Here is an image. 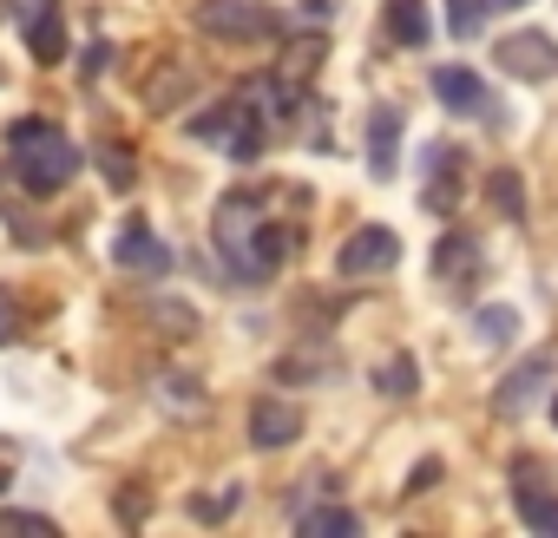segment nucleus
<instances>
[{
  "mask_svg": "<svg viewBox=\"0 0 558 538\" xmlns=\"http://www.w3.org/2000/svg\"><path fill=\"white\" fill-rule=\"evenodd\" d=\"M217 249H223V262H230L236 283H269L276 262L290 256V230L269 223V217H256V197L250 191H230L217 204Z\"/></svg>",
  "mask_w": 558,
  "mask_h": 538,
  "instance_id": "obj_1",
  "label": "nucleus"
},
{
  "mask_svg": "<svg viewBox=\"0 0 558 538\" xmlns=\"http://www.w3.org/2000/svg\"><path fill=\"white\" fill-rule=\"evenodd\" d=\"M8 151H14V178L34 197L66 191V178L80 171V145L53 125V119H14L8 125Z\"/></svg>",
  "mask_w": 558,
  "mask_h": 538,
  "instance_id": "obj_2",
  "label": "nucleus"
},
{
  "mask_svg": "<svg viewBox=\"0 0 558 538\" xmlns=\"http://www.w3.org/2000/svg\"><path fill=\"white\" fill-rule=\"evenodd\" d=\"M197 27L210 40H230V47H256V40H276V14L263 0H204L197 8Z\"/></svg>",
  "mask_w": 558,
  "mask_h": 538,
  "instance_id": "obj_3",
  "label": "nucleus"
},
{
  "mask_svg": "<svg viewBox=\"0 0 558 538\" xmlns=\"http://www.w3.org/2000/svg\"><path fill=\"white\" fill-rule=\"evenodd\" d=\"M395 262H401V236H395L388 223H362V230L342 243V256H336L342 277H375V269H395Z\"/></svg>",
  "mask_w": 558,
  "mask_h": 538,
  "instance_id": "obj_4",
  "label": "nucleus"
},
{
  "mask_svg": "<svg viewBox=\"0 0 558 538\" xmlns=\"http://www.w3.org/2000/svg\"><path fill=\"white\" fill-rule=\"evenodd\" d=\"M493 66H506L512 80H558V47L545 34H506L493 47Z\"/></svg>",
  "mask_w": 558,
  "mask_h": 538,
  "instance_id": "obj_5",
  "label": "nucleus"
},
{
  "mask_svg": "<svg viewBox=\"0 0 558 538\" xmlns=\"http://www.w3.org/2000/svg\"><path fill=\"white\" fill-rule=\"evenodd\" d=\"M112 262H119V269H132V277H171V249H165V243H158V236H151L138 217L119 230V243H112Z\"/></svg>",
  "mask_w": 558,
  "mask_h": 538,
  "instance_id": "obj_6",
  "label": "nucleus"
},
{
  "mask_svg": "<svg viewBox=\"0 0 558 538\" xmlns=\"http://www.w3.org/2000/svg\"><path fill=\"white\" fill-rule=\"evenodd\" d=\"M296 433H303V414H296L290 401H256V407H250V440H256L263 453L290 447Z\"/></svg>",
  "mask_w": 558,
  "mask_h": 538,
  "instance_id": "obj_7",
  "label": "nucleus"
},
{
  "mask_svg": "<svg viewBox=\"0 0 558 538\" xmlns=\"http://www.w3.org/2000/svg\"><path fill=\"white\" fill-rule=\"evenodd\" d=\"M434 99L447 112H486V86L473 66H434Z\"/></svg>",
  "mask_w": 558,
  "mask_h": 538,
  "instance_id": "obj_8",
  "label": "nucleus"
},
{
  "mask_svg": "<svg viewBox=\"0 0 558 538\" xmlns=\"http://www.w3.org/2000/svg\"><path fill=\"white\" fill-rule=\"evenodd\" d=\"M545 381H551V355H532L525 368H512V375H506V388L493 394V407H499V414H525V401H538V394H545Z\"/></svg>",
  "mask_w": 558,
  "mask_h": 538,
  "instance_id": "obj_9",
  "label": "nucleus"
},
{
  "mask_svg": "<svg viewBox=\"0 0 558 538\" xmlns=\"http://www.w3.org/2000/svg\"><path fill=\"white\" fill-rule=\"evenodd\" d=\"M395 158H401V112L381 106V112L368 119V171H375V178H395Z\"/></svg>",
  "mask_w": 558,
  "mask_h": 538,
  "instance_id": "obj_10",
  "label": "nucleus"
},
{
  "mask_svg": "<svg viewBox=\"0 0 558 538\" xmlns=\"http://www.w3.org/2000/svg\"><path fill=\"white\" fill-rule=\"evenodd\" d=\"M460 164H466V151H460V145H434V184H427V210H453V204H460Z\"/></svg>",
  "mask_w": 558,
  "mask_h": 538,
  "instance_id": "obj_11",
  "label": "nucleus"
},
{
  "mask_svg": "<svg viewBox=\"0 0 558 538\" xmlns=\"http://www.w3.org/2000/svg\"><path fill=\"white\" fill-rule=\"evenodd\" d=\"M473 269H480V243H473L466 230H447V236H440V249H434V277L460 283V277H473Z\"/></svg>",
  "mask_w": 558,
  "mask_h": 538,
  "instance_id": "obj_12",
  "label": "nucleus"
},
{
  "mask_svg": "<svg viewBox=\"0 0 558 538\" xmlns=\"http://www.w3.org/2000/svg\"><path fill=\"white\" fill-rule=\"evenodd\" d=\"M27 47H34V60H40V66H60V60H66V21H60L53 8L27 14Z\"/></svg>",
  "mask_w": 558,
  "mask_h": 538,
  "instance_id": "obj_13",
  "label": "nucleus"
},
{
  "mask_svg": "<svg viewBox=\"0 0 558 538\" xmlns=\"http://www.w3.org/2000/svg\"><path fill=\"white\" fill-rule=\"evenodd\" d=\"M512 512H519L532 531L558 538V492H538V486H525V473H519V486H512Z\"/></svg>",
  "mask_w": 558,
  "mask_h": 538,
  "instance_id": "obj_14",
  "label": "nucleus"
},
{
  "mask_svg": "<svg viewBox=\"0 0 558 538\" xmlns=\"http://www.w3.org/2000/svg\"><path fill=\"white\" fill-rule=\"evenodd\" d=\"M381 21H388V40H401V47H427V0H388Z\"/></svg>",
  "mask_w": 558,
  "mask_h": 538,
  "instance_id": "obj_15",
  "label": "nucleus"
},
{
  "mask_svg": "<svg viewBox=\"0 0 558 538\" xmlns=\"http://www.w3.org/2000/svg\"><path fill=\"white\" fill-rule=\"evenodd\" d=\"M296 531H303V538H355V531H362V518H355L349 505H316V512H303V518H296Z\"/></svg>",
  "mask_w": 558,
  "mask_h": 538,
  "instance_id": "obj_16",
  "label": "nucleus"
},
{
  "mask_svg": "<svg viewBox=\"0 0 558 538\" xmlns=\"http://www.w3.org/2000/svg\"><path fill=\"white\" fill-rule=\"evenodd\" d=\"M486 191H493V204H499V217H506V223H525V191H519V171H493V178H486Z\"/></svg>",
  "mask_w": 558,
  "mask_h": 538,
  "instance_id": "obj_17",
  "label": "nucleus"
},
{
  "mask_svg": "<svg viewBox=\"0 0 558 538\" xmlns=\"http://www.w3.org/2000/svg\"><path fill=\"white\" fill-rule=\"evenodd\" d=\"M473 329H480V342H486V349H506V342L519 335V309L493 303V309H480V322H473Z\"/></svg>",
  "mask_w": 558,
  "mask_h": 538,
  "instance_id": "obj_18",
  "label": "nucleus"
},
{
  "mask_svg": "<svg viewBox=\"0 0 558 538\" xmlns=\"http://www.w3.org/2000/svg\"><path fill=\"white\" fill-rule=\"evenodd\" d=\"M236 499H243V486H223V492H204V499H191V518H204V525H217V518H230V512H236Z\"/></svg>",
  "mask_w": 558,
  "mask_h": 538,
  "instance_id": "obj_19",
  "label": "nucleus"
},
{
  "mask_svg": "<svg viewBox=\"0 0 558 538\" xmlns=\"http://www.w3.org/2000/svg\"><path fill=\"white\" fill-rule=\"evenodd\" d=\"M375 388H381V394H395V401H408V394H414V362H408V355H395V362L375 375Z\"/></svg>",
  "mask_w": 558,
  "mask_h": 538,
  "instance_id": "obj_20",
  "label": "nucleus"
},
{
  "mask_svg": "<svg viewBox=\"0 0 558 538\" xmlns=\"http://www.w3.org/2000/svg\"><path fill=\"white\" fill-rule=\"evenodd\" d=\"M99 158H106V184H112V191H132V178H138V171H132V151H125V145H106Z\"/></svg>",
  "mask_w": 558,
  "mask_h": 538,
  "instance_id": "obj_21",
  "label": "nucleus"
},
{
  "mask_svg": "<svg viewBox=\"0 0 558 538\" xmlns=\"http://www.w3.org/2000/svg\"><path fill=\"white\" fill-rule=\"evenodd\" d=\"M0 525H8V531H40V538H53V531H60L47 512H0Z\"/></svg>",
  "mask_w": 558,
  "mask_h": 538,
  "instance_id": "obj_22",
  "label": "nucleus"
},
{
  "mask_svg": "<svg viewBox=\"0 0 558 538\" xmlns=\"http://www.w3.org/2000/svg\"><path fill=\"white\" fill-rule=\"evenodd\" d=\"M473 14H480V0H447V34L466 40L473 34Z\"/></svg>",
  "mask_w": 558,
  "mask_h": 538,
  "instance_id": "obj_23",
  "label": "nucleus"
},
{
  "mask_svg": "<svg viewBox=\"0 0 558 538\" xmlns=\"http://www.w3.org/2000/svg\"><path fill=\"white\" fill-rule=\"evenodd\" d=\"M14 329H21V309H14V296H8V290H0V349L14 342Z\"/></svg>",
  "mask_w": 558,
  "mask_h": 538,
  "instance_id": "obj_24",
  "label": "nucleus"
},
{
  "mask_svg": "<svg viewBox=\"0 0 558 538\" xmlns=\"http://www.w3.org/2000/svg\"><path fill=\"white\" fill-rule=\"evenodd\" d=\"M145 512H151V499H145V492H119V518H125V525H138Z\"/></svg>",
  "mask_w": 558,
  "mask_h": 538,
  "instance_id": "obj_25",
  "label": "nucleus"
},
{
  "mask_svg": "<svg viewBox=\"0 0 558 538\" xmlns=\"http://www.w3.org/2000/svg\"><path fill=\"white\" fill-rule=\"evenodd\" d=\"M14 466H21V447H14V440H0V492L14 486Z\"/></svg>",
  "mask_w": 558,
  "mask_h": 538,
  "instance_id": "obj_26",
  "label": "nucleus"
},
{
  "mask_svg": "<svg viewBox=\"0 0 558 538\" xmlns=\"http://www.w3.org/2000/svg\"><path fill=\"white\" fill-rule=\"evenodd\" d=\"M165 394H171V401H178V407H197V401H204V394H197V388H184V375H165Z\"/></svg>",
  "mask_w": 558,
  "mask_h": 538,
  "instance_id": "obj_27",
  "label": "nucleus"
},
{
  "mask_svg": "<svg viewBox=\"0 0 558 538\" xmlns=\"http://www.w3.org/2000/svg\"><path fill=\"white\" fill-rule=\"evenodd\" d=\"M434 479H440V460H421V466H414V473H408V492H427V486H434Z\"/></svg>",
  "mask_w": 558,
  "mask_h": 538,
  "instance_id": "obj_28",
  "label": "nucleus"
},
{
  "mask_svg": "<svg viewBox=\"0 0 558 538\" xmlns=\"http://www.w3.org/2000/svg\"><path fill=\"white\" fill-rule=\"evenodd\" d=\"M40 8H53V0H14V14H40Z\"/></svg>",
  "mask_w": 558,
  "mask_h": 538,
  "instance_id": "obj_29",
  "label": "nucleus"
},
{
  "mask_svg": "<svg viewBox=\"0 0 558 538\" xmlns=\"http://www.w3.org/2000/svg\"><path fill=\"white\" fill-rule=\"evenodd\" d=\"M499 8H532V0H499Z\"/></svg>",
  "mask_w": 558,
  "mask_h": 538,
  "instance_id": "obj_30",
  "label": "nucleus"
},
{
  "mask_svg": "<svg viewBox=\"0 0 558 538\" xmlns=\"http://www.w3.org/2000/svg\"><path fill=\"white\" fill-rule=\"evenodd\" d=\"M551 420H558V401H551Z\"/></svg>",
  "mask_w": 558,
  "mask_h": 538,
  "instance_id": "obj_31",
  "label": "nucleus"
}]
</instances>
